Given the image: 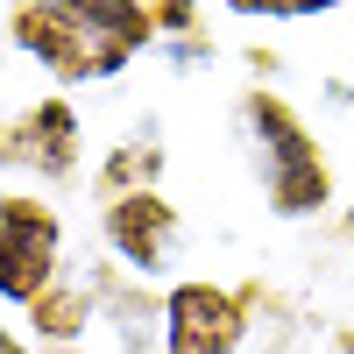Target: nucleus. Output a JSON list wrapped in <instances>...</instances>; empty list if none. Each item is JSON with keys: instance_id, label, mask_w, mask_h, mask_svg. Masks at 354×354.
<instances>
[{"instance_id": "nucleus-1", "label": "nucleus", "mask_w": 354, "mask_h": 354, "mask_svg": "<svg viewBox=\"0 0 354 354\" xmlns=\"http://www.w3.org/2000/svg\"><path fill=\"white\" fill-rule=\"evenodd\" d=\"M241 113H248L255 149H262V192H270V213H283V220L319 213V205L333 198V177H326V156L312 149L305 121H298L277 93H248Z\"/></svg>"}, {"instance_id": "nucleus-2", "label": "nucleus", "mask_w": 354, "mask_h": 354, "mask_svg": "<svg viewBox=\"0 0 354 354\" xmlns=\"http://www.w3.org/2000/svg\"><path fill=\"white\" fill-rule=\"evenodd\" d=\"M57 248H64V227H57L50 205L36 198H0V298L8 305H36L57 283Z\"/></svg>"}, {"instance_id": "nucleus-3", "label": "nucleus", "mask_w": 354, "mask_h": 354, "mask_svg": "<svg viewBox=\"0 0 354 354\" xmlns=\"http://www.w3.org/2000/svg\"><path fill=\"white\" fill-rule=\"evenodd\" d=\"M15 43H21L28 57H43L57 78H106V71H121V64H128V50H121V43L93 36L78 15L43 8V0H21V8H15Z\"/></svg>"}, {"instance_id": "nucleus-4", "label": "nucleus", "mask_w": 354, "mask_h": 354, "mask_svg": "<svg viewBox=\"0 0 354 354\" xmlns=\"http://www.w3.org/2000/svg\"><path fill=\"white\" fill-rule=\"evenodd\" d=\"M248 340V312L220 283H177L163 298V347L170 354H234Z\"/></svg>"}, {"instance_id": "nucleus-5", "label": "nucleus", "mask_w": 354, "mask_h": 354, "mask_svg": "<svg viewBox=\"0 0 354 354\" xmlns=\"http://www.w3.org/2000/svg\"><path fill=\"white\" fill-rule=\"evenodd\" d=\"M100 234H106V248L121 255L128 270L156 277L163 262H170V248H177V205L163 192H113Z\"/></svg>"}, {"instance_id": "nucleus-6", "label": "nucleus", "mask_w": 354, "mask_h": 354, "mask_svg": "<svg viewBox=\"0 0 354 354\" xmlns=\"http://www.w3.org/2000/svg\"><path fill=\"white\" fill-rule=\"evenodd\" d=\"M0 156L8 163H36L43 177H71L78 170V113L64 100H36L21 121L0 128Z\"/></svg>"}, {"instance_id": "nucleus-7", "label": "nucleus", "mask_w": 354, "mask_h": 354, "mask_svg": "<svg viewBox=\"0 0 354 354\" xmlns=\"http://www.w3.org/2000/svg\"><path fill=\"white\" fill-rule=\"evenodd\" d=\"M85 312H93V305H85V290H71V283L57 290V283H50L43 298L28 305V326H36V340H78V333H85Z\"/></svg>"}, {"instance_id": "nucleus-8", "label": "nucleus", "mask_w": 354, "mask_h": 354, "mask_svg": "<svg viewBox=\"0 0 354 354\" xmlns=\"http://www.w3.org/2000/svg\"><path fill=\"white\" fill-rule=\"evenodd\" d=\"M234 15H312V8H333V0H227Z\"/></svg>"}, {"instance_id": "nucleus-9", "label": "nucleus", "mask_w": 354, "mask_h": 354, "mask_svg": "<svg viewBox=\"0 0 354 354\" xmlns=\"http://www.w3.org/2000/svg\"><path fill=\"white\" fill-rule=\"evenodd\" d=\"M142 8H149L156 21H170V28H185V21H192V0H142Z\"/></svg>"}, {"instance_id": "nucleus-10", "label": "nucleus", "mask_w": 354, "mask_h": 354, "mask_svg": "<svg viewBox=\"0 0 354 354\" xmlns=\"http://www.w3.org/2000/svg\"><path fill=\"white\" fill-rule=\"evenodd\" d=\"M0 354H28V347H21V340H15L8 326H0Z\"/></svg>"}, {"instance_id": "nucleus-11", "label": "nucleus", "mask_w": 354, "mask_h": 354, "mask_svg": "<svg viewBox=\"0 0 354 354\" xmlns=\"http://www.w3.org/2000/svg\"><path fill=\"white\" fill-rule=\"evenodd\" d=\"M333 354H354V333H340V340H333Z\"/></svg>"}, {"instance_id": "nucleus-12", "label": "nucleus", "mask_w": 354, "mask_h": 354, "mask_svg": "<svg viewBox=\"0 0 354 354\" xmlns=\"http://www.w3.org/2000/svg\"><path fill=\"white\" fill-rule=\"evenodd\" d=\"M347 234H354V205H347Z\"/></svg>"}]
</instances>
